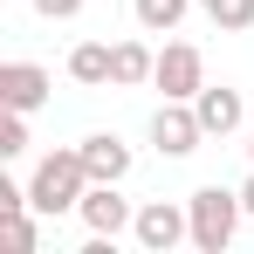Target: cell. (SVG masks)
Wrapping results in <instances>:
<instances>
[{
    "label": "cell",
    "instance_id": "5b68a950",
    "mask_svg": "<svg viewBox=\"0 0 254 254\" xmlns=\"http://www.w3.org/2000/svg\"><path fill=\"white\" fill-rule=\"evenodd\" d=\"M151 144L165 151V158H192L199 144H206V124H199V110L192 103H158V117H151Z\"/></svg>",
    "mask_w": 254,
    "mask_h": 254
},
{
    "label": "cell",
    "instance_id": "277c9868",
    "mask_svg": "<svg viewBox=\"0 0 254 254\" xmlns=\"http://www.w3.org/2000/svg\"><path fill=\"white\" fill-rule=\"evenodd\" d=\"M151 89H165L172 103H192L206 89V55L192 42H165L158 48V69H151Z\"/></svg>",
    "mask_w": 254,
    "mask_h": 254
},
{
    "label": "cell",
    "instance_id": "ac0fdd59",
    "mask_svg": "<svg viewBox=\"0 0 254 254\" xmlns=\"http://www.w3.org/2000/svg\"><path fill=\"white\" fill-rule=\"evenodd\" d=\"M248 158H254V130H248Z\"/></svg>",
    "mask_w": 254,
    "mask_h": 254
},
{
    "label": "cell",
    "instance_id": "6da1fadb",
    "mask_svg": "<svg viewBox=\"0 0 254 254\" xmlns=\"http://www.w3.org/2000/svg\"><path fill=\"white\" fill-rule=\"evenodd\" d=\"M89 186H96V179H89V165H83V144H69V151H48L42 165L28 172V206H35V213H48V220H55V213H76Z\"/></svg>",
    "mask_w": 254,
    "mask_h": 254
},
{
    "label": "cell",
    "instance_id": "7a4b0ae2",
    "mask_svg": "<svg viewBox=\"0 0 254 254\" xmlns=\"http://www.w3.org/2000/svg\"><path fill=\"white\" fill-rule=\"evenodd\" d=\"M186 220H192V248L199 254H227L234 234H241V220H248V206H241V192H227V186H199V192L186 199Z\"/></svg>",
    "mask_w": 254,
    "mask_h": 254
},
{
    "label": "cell",
    "instance_id": "2e32d148",
    "mask_svg": "<svg viewBox=\"0 0 254 254\" xmlns=\"http://www.w3.org/2000/svg\"><path fill=\"white\" fill-rule=\"evenodd\" d=\"M35 14H42V21H76L83 0H35Z\"/></svg>",
    "mask_w": 254,
    "mask_h": 254
},
{
    "label": "cell",
    "instance_id": "9c48e42d",
    "mask_svg": "<svg viewBox=\"0 0 254 254\" xmlns=\"http://www.w3.org/2000/svg\"><path fill=\"white\" fill-rule=\"evenodd\" d=\"M83 165H89V179L124 186V179H130V144L117 137V130H89V137H83Z\"/></svg>",
    "mask_w": 254,
    "mask_h": 254
},
{
    "label": "cell",
    "instance_id": "e0dca14e",
    "mask_svg": "<svg viewBox=\"0 0 254 254\" xmlns=\"http://www.w3.org/2000/svg\"><path fill=\"white\" fill-rule=\"evenodd\" d=\"M234 192H241V206H248V220H254V172L241 179V186H234Z\"/></svg>",
    "mask_w": 254,
    "mask_h": 254
},
{
    "label": "cell",
    "instance_id": "7c38bea8",
    "mask_svg": "<svg viewBox=\"0 0 254 254\" xmlns=\"http://www.w3.org/2000/svg\"><path fill=\"white\" fill-rule=\"evenodd\" d=\"M186 7H199V0H130V14H137L144 35H172L186 21Z\"/></svg>",
    "mask_w": 254,
    "mask_h": 254
},
{
    "label": "cell",
    "instance_id": "30bf717a",
    "mask_svg": "<svg viewBox=\"0 0 254 254\" xmlns=\"http://www.w3.org/2000/svg\"><path fill=\"white\" fill-rule=\"evenodd\" d=\"M69 76H76L83 89L117 83V69H110V42H76V48H69Z\"/></svg>",
    "mask_w": 254,
    "mask_h": 254
},
{
    "label": "cell",
    "instance_id": "52a82bcc",
    "mask_svg": "<svg viewBox=\"0 0 254 254\" xmlns=\"http://www.w3.org/2000/svg\"><path fill=\"white\" fill-rule=\"evenodd\" d=\"M48 96H55V76L42 62H0V103L7 110H42Z\"/></svg>",
    "mask_w": 254,
    "mask_h": 254
},
{
    "label": "cell",
    "instance_id": "3957f363",
    "mask_svg": "<svg viewBox=\"0 0 254 254\" xmlns=\"http://www.w3.org/2000/svg\"><path fill=\"white\" fill-rule=\"evenodd\" d=\"M130 241L144 254H172V248L192 241V220H186V206H172V199H144L137 220H130Z\"/></svg>",
    "mask_w": 254,
    "mask_h": 254
},
{
    "label": "cell",
    "instance_id": "ba28073f",
    "mask_svg": "<svg viewBox=\"0 0 254 254\" xmlns=\"http://www.w3.org/2000/svg\"><path fill=\"white\" fill-rule=\"evenodd\" d=\"M192 110H199V124H206V137H234V130H241V117H248L241 89H227V83H206L199 96H192Z\"/></svg>",
    "mask_w": 254,
    "mask_h": 254
},
{
    "label": "cell",
    "instance_id": "9a60e30c",
    "mask_svg": "<svg viewBox=\"0 0 254 254\" xmlns=\"http://www.w3.org/2000/svg\"><path fill=\"white\" fill-rule=\"evenodd\" d=\"M28 151V110H7L0 117V158H21Z\"/></svg>",
    "mask_w": 254,
    "mask_h": 254
},
{
    "label": "cell",
    "instance_id": "8992f818",
    "mask_svg": "<svg viewBox=\"0 0 254 254\" xmlns=\"http://www.w3.org/2000/svg\"><path fill=\"white\" fill-rule=\"evenodd\" d=\"M76 220H83L89 234H110V241H117V234H130L137 206H130V199L117 192V186H110V179H96V186L83 192V206H76Z\"/></svg>",
    "mask_w": 254,
    "mask_h": 254
},
{
    "label": "cell",
    "instance_id": "5bb4252c",
    "mask_svg": "<svg viewBox=\"0 0 254 254\" xmlns=\"http://www.w3.org/2000/svg\"><path fill=\"white\" fill-rule=\"evenodd\" d=\"M0 234H7V248H14V254H35V241H42V234H35V220H28V206L0 213Z\"/></svg>",
    "mask_w": 254,
    "mask_h": 254
},
{
    "label": "cell",
    "instance_id": "4fadbf2b",
    "mask_svg": "<svg viewBox=\"0 0 254 254\" xmlns=\"http://www.w3.org/2000/svg\"><path fill=\"white\" fill-rule=\"evenodd\" d=\"M206 14H213L220 35H248V28H254V0H213Z\"/></svg>",
    "mask_w": 254,
    "mask_h": 254
},
{
    "label": "cell",
    "instance_id": "8fae6325",
    "mask_svg": "<svg viewBox=\"0 0 254 254\" xmlns=\"http://www.w3.org/2000/svg\"><path fill=\"white\" fill-rule=\"evenodd\" d=\"M110 69H117V89H137V83H151L158 48H144V42H110Z\"/></svg>",
    "mask_w": 254,
    "mask_h": 254
},
{
    "label": "cell",
    "instance_id": "d6986e66",
    "mask_svg": "<svg viewBox=\"0 0 254 254\" xmlns=\"http://www.w3.org/2000/svg\"><path fill=\"white\" fill-rule=\"evenodd\" d=\"M199 7H213V0H199Z\"/></svg>",
    "mask_w": 254,
    "mask_h": 254
}]
</instances>
